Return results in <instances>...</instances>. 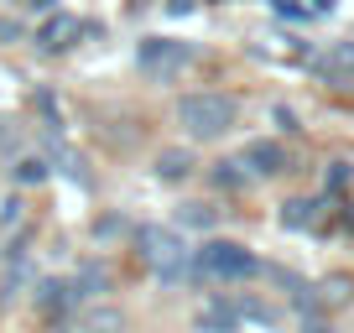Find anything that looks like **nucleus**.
<instances>
[{"instance_id":"obj_6","label":"nucleus","mask_w":354,"mask_h":333,"mask_svg":"<svg viewBox=\"0 0 354 333\" xmlns=\"http://www.w3.org/2000/svg\"><path fill=\"white\" fill-rule=\"evenodd\" d=\"M88 32V26L84 21H78V16H68V11H57L53 16V21H47L42 26V32H37V42H42L47 47V53H68V47H73L78 42V37H84Z\"/></svg>"},{"instance_id":"obj_21","label":"nucleus","mask_w":354,"mask_h":333,"mask_svg":"<svg viewBox=\"0 0 354 333\" xmlns=\"http://www.w3.org/2000/svg\"><path fill=\"white\" fill-rule=\"evenodd\" d=\"M11 37H21V26H16V21H0V42H11Z\"/></svg>"},{"instance_id":"obj_15","label":"nucleus","mask_w":354,"mask_h":333,"mask_svg":"<svg viewBox=\"0 0 354 333\" xmlns=\"http://www.w3.org/2000/svg\"><path fill=\"white\" fill-rule=\"evenodd\" d=\"M281 224H287V229H308V224H318V203H313V198L281 203Z\"/></svg>"},{"instance_id":"obj_18","label":"nucleus","mask_w":354,"mask_h":333,"mask_svg":"<svg viewBox=\"0 0 354 333\" xmlns=\"http://www.w3.org/2000/svg\"><path fill=\"white\" fill-rule=\"evenodd\" d=\"M177 224H183V229H214V209L209 203H183V209H177Z\"/></svg>"},{"instance_id":"obj_4","label":"nucleus","mask_w":354,"mask_h":333,"mask_svg":"<svg viewBox=\"0 0 354 333\" xmlns=\"http://www.w3.org/2000/svg\"><path fill=\"white\" fill-rule=\"evenodd\" d=\"M193 57H198V53H193L188 42H172V37H146V42L136 47V68H141L146 78H156V84L177 78Z\"/></svg>"},{"instance_id":"obj_17","label":"nucleus","mask_w":354,"mask_h":333,"mask_svg":"<svg viewBox=\"0 0 354 333\" xmlns=\"http://www.w3.org/2000/svg\"><path fill=\"white\" fill-rule=\"evenodd\" d=\"M245 182H250V172H240V162H219V166H214V188H224V193H240Z\"/></svg>"},{"instance_id":"obj_1","label":"nucleus","mask_w":354,"mask_h":333,"mask_svg":"<svg viewBox=\"0 0 354 333\" xmlns=\"http://www.w3.org/2000/svg\"><path fill=\"white\" fill-rule=\"evenodd\" d=\"M234 120H240V104L230 94H183L177 99V125L188 141H219L234 131Z\"/></svg>"},{"instance_id":"obj_16","label":"nucleus","mask_w":354,"mask_h":333,"mask_svg":"<svg viewBox=\"0 0 354 333\" xmlns=\"http://www.w3.org/2000/svg\"><path fill=\"white\" fill-rule=\"evenodd\" d=\"M104 287H110V271H104V266H84V271L73 276V292H78V297H94V292H104Z\"/></svg>"},{"instance_id":"obj_7","label":"nucleus","mask_w":354,"mask_h":333,"mask_svg":"<svg viewBox=\"0 0 354 333\" xmlns=\"http://www.w3.org/2000/svg\"><path fill=\"white\" fill-rule=\"evenodd\" d=\"M78 333H131V318L115 302H94V307L78 318Z\"/></svg>"},{"instance_id":"obj_3","label":"nucleus","mask_w":354,"mask_h":333,"mask_svg":"<svg viewBox=\"0 0 354 333\" xmlns=\"http://www.w3.org/2000/svg\"><path fill=\"white\" fill-rule=\"evenodd\" d=\"M193 271H203V276H214V281H250V276H261L266 266L234 240H209L203 250H193Z\"/></svg>"},{"instance_id":"obj_9","label":"nucleus","mask_w":354,"mask_h":333,"mask_svg":"<svg viewBox=\"0 0 354 333\" xmlns=\"http://www.w3.org/2000/svg\"><path fill=\"white\" fill-rule=\"evenodd\" d=\"M198 328H203V333H234V328H240V312H234V302H230V297H214L209 307L198 312Z\"/></svg>"},{"instance_id":"obj_8","label":"nucleus","mask_w":354,"mask_h":333,"mask_svg":"<svg viewBox=\"0 0 354 333\" xmlns=\"http://www.w3.org/2000/svg\"><path fill=\"white\" fill-rule=\"evenodd\" d=\"M313 68H318L328 84H354V42H339L328 57H318Z\"/></svg>"},{"instance_id":"obj_20","label":"nucleus","mask_w":354,"mask_h":333,"mask_svg":"<svg viewBox=\"0 0 354 333\" xmlns=\"http://www.w3.org/2000/svg\"><path fill=\"white\" fill-rule=\"evenodd\" d=\"M167 11H172V16H188V11H193V0H167Z\"/></svg>"},{"instance_id":"obj_13","label":"nucleus","mask_w":354,"mask_h":333,"mask_svg":"<svg viewBox=\"0 0 354 333\" xmlns=\"http://www.w3.org/2000/svg\"><path fill=\"white\" fill-rule=\"evenodd\" d=\"M73 297H78L73 281H42V287H37V302H42V312H63Z\"/></svg>"},{"instance_id":"obj_2","label":"nucleus","mask_w":354,"mask_h":333,"mask_svg":"<svg viewBox=\"0 0 354 333\" xmlns=\"http://www.w3.org/2000/svg\"><path fill=\"white\" fill-rule=\"evenodd\" d=\"M136 250H141V260L167 281V287H177V281L193 271L188 240H183L177 229H167V224H141V229H136Z\"/></svg>"},{"instance_id":"obj_24","label":"nucleus","mask_w":354,"mask_h":333,"mask_svg":"<svg viewBox=\"0 0 354 333\" xmlns=\"http://www.w3.org/2000/svg\"><path fill=\"white\" fill-rule=\"evenodd\" d=\"M308 333H333V328H323V323H313V328H308Z\"/></svg>"},{"instance_id":"obj_10","label":"nucleus","mask_w":354,"mask_h":333,"mask_svg":"<svg viewBox=\"0 0 354 333\" xmlns=\"http://www.w3.org/2000/svg\"><path fill=\"white\" fill-rule=\"evenodd\" d=\"M151 166H156V178H162V182H183L193 172V151H188V146H167V151H156Z\"/></svg>"},{"instance_id":"obj_5","label":"nucleus","mask_w":354,"mask_h":333,"mask_svg":"<svg viewBox=\"0 0 354 333\" xmlns=\"http://www.w3.org/2000/svg\"><path fill=\"white\" fill-rule=\"evenodd\" d=\"M240 166L250 178H277V172H287V146L281 141H250L240 151Z\"/></svg>"},{"instance_id":"obj_14","label":"nucleus","mask_w":354,"mask_h":333,"mask_svg":"<svg viewBox=\"0 0 354 333\" xmlns=\"http://www.w3.org/2000/svg\"><path fill=\"white\" fill-rule=\"evenodd\" d=\"M47 172H53V166H47L42 156H21V162L11 166V182L16 188H37V182H47Z\"/></svg>"},{"instance_id":"obj_19","label":"nucleus","mask_w":354,"mask_h":333,"mask_svg":"<svg viewBox=\"0 0 354 333\" xmlns=\"http://www.w3.org/2000/svg\"><path fill=\"white\" fill-rule=\"evenodd\" d=\"M53 151H57V166H63V172H68L73 182H88V172H84V156H78V151H68V146H57V141H53Z\"/></svg>"},{"instance_id":"obj_12","label":"nucleus","mask_w":354,"mask_h":333,"mask_svg":"<svg viewBox=\"0 0 354 333\" xmlns=\"http://www.w3.org/2000/svg\"><path fill=\"white\" fill-rule=\"evenodd\" d=\"M313 297H318V312H323V307H344V302L354 297V281H349V276H323Z\"/></svg>"},{"instance_id":"obj_23","label":"nucleus","mask_w":354,"mask_h":333,"mask_svg":"<svg viewBox=\"0 0 354 333\" xmlns=\"http://www.w3.org/2000/svg\"><path fill=\"white\" fill-rule=\"evenodd\" d=\"M6 141H11V120H0V146H6Z\"/></svg>"},{"instance_id":"obj_22","label":"nucleus","mask_w":354,"mask_h":333,"mask_svg":"<svg viewBox=\"0 0 354 333\" xmlns=\"http://www.w3.org/2000/svg\"><path fill=\"white\" fill-rule=\"evenodd\" d=\"M21 6H32V11H47V6H57V0H21Z\"/></svg>"},{"instance_id":"obj_11","label":"nucleus","mask_w":354,"mask_h":333,"mask_svg":"<svg viewBox=\"0 0 354 333\" xmlns=\"http://www.w3.org/2000/svg\"><path fill=\"white\" fill-rule=\"evenodd\" d=\"M234 312H240V318H250V323H261V328H277L281 323V312L271 307V302H261V297H245V292H234Z\"/></svg>"}]
</instances>
